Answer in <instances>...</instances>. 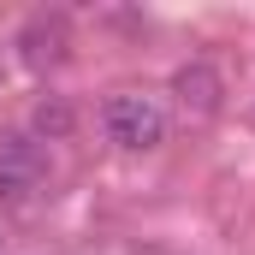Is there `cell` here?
<instances>
[{
  "instance_id": "6da1fadb",
  "label": "cell",
  "mask_w": 255,
  "mask_h": 255,
  "mask_svg": "<svg viewBox=\"0 0 255 255\" xmlns=\"http://www.w3.org/2000/svg\"><path fill=\"white\" fill-rule=\"evenodd\" d=\"M101 130H107V142L113 148H125V154H148V148H160L166 142V107L154 101V95H107L101 101Z\"/></svg>"
},
{
  "instance_id": "7a4b0ae2",
  "label": "cell",
  "mask_w": 255,
  "mask_h": 255,
  "mask_svg": "<svg viewBox=\"0 0 255 255\" xmlns=\"http://www.w3.org/2000/svg\"><path fill=\"white\" fill-rule=\"evenodd\" d=\"M48 148L24 130H6L0 136V202L6 208H36L48 196Z\"/></svg>"
},
{
  "instance_id": "3957f363",
  "label": "cell",
  "mask_w": 255,
  "mask_h": 255,
  "mask_svg": "<svg viewBox=\"0 0 255 255\" xmlns=\"http://www.w3.org/2000/svg\"><path fill=\"white\" fill-rule=\"evenodd\" d=\"M172 101H178L184 119H214L220 101H226V77H220L208 60H190V65L172 71Z\"/></svg>"
},
{
  "instance_id": "277c9868",
  "label": "cell",
  "mask_w": 255,
  "mask_h": 255,
  "mask_svg": "<svg viewBox=\"0 0 255 255\" xmlns=\"http://www.w3.org/2000/svg\"><path fill=\"white\" fill-rule=\"evenodd\" d=\"M65 48H71L65 12H36V18L18 30V60L30 65V71H54V65H65Z\"/></svg>"
},
{
  "instance_id": "5b68a950",
  "label": "cell",
  "mask_w": 255,
  "mask_h": 255,
  "mask_svg": "<svg viewBox=\"0 0 255 255\" xmlns=\"http://www.w3.org/2000/svg\"><path fill=\"white\" fill-rule=\"evenodd\" d=\"M71 130H77V113H71L65 95H42V101L30 107V136H36V142H65Z\"/></svg>"
},
{
  "instance_id": "8992f818",
  "label": "cell",
  "mask_w": 255,
  "mask_h": 255,
  "mask_svg": "<svg viewBox=\"0 0 255 255\" xmlns=\"http://www.w3.org/2000/svg\"><path fill=\"white\" fill-rule=\"evenodd\" d=\"M0 255H6V232H0Z\"/></svg>"
}]
</instances>
